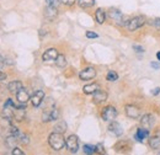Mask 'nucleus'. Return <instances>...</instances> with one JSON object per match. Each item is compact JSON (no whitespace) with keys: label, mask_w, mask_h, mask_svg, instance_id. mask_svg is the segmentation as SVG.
<instances>
[{"label":"nucleus","mask_w":160,"mask_h":155,"mask_svg":"<svg viewBox=\"0 0 160 155\" xmlns=\"http://www.w3.org/2000/svg\"><path fill=\"white\" fill-rule=\"evenodd\" d=\"M124 111H126V115H127V116L129 117V118H133V119L138 118L140 115L139 107H137V106H134V105H127V106L124 107Z\"/></svg>","instance_id":"7"},{"label":"nucleus","mask_w":160,"mask_h":155,"mask_svg":"<svg viewBox=\"0 0 160 155\" xmlns=\"http://www.w3.org/2000/svg\"><path fill=\"white\" fill-rule=\"evenodd\" d=\"M150 67L154 68V69H160V63H158V62H152L150 63Z\"/></svg>","instance_id":"36"},{"label":"nucleus","mask_w":160,"mask_h":155,"mask_svg":"<svg viewBox=\"0 0 160 155\" xmlns=\"http://www.w3.org/2000/svg\"><path fill=\"white\" fill-rule=\"evenodd\" d=\"M82 149H84V153H85V154H88V155L96 153V152H95V147H94V145H90V144H85Z\"/></svg>","instance_id":"25"},{"label":"nucleus","mask_w":160,"mask_h":155,"mask_svg":"<svg viewBox=\"0 0 160 155\" xmlns=\"http://www.w3.org/2000/svg\"><path fill=\"white\" fill-rule=\"evenodd\" d=\"M149 147H150L152 149H154V150L160 149V136L159 134L149 138Z\"/></svg>","instance_id":"18"},{"label":"nucleus","mask_w":160,"mask_h":155,"mask_svg":"<svg viewBox=\"0 0 160 155\" xmlns=\"http://www.w3.org/2000/svg\"><path fill=\"white\" fill-rule=\"evenodd\" d=\"M144 23H145V19L143 16H136V18H133L132 20L128 21L127 26H128L129 31H136V30L140 28L142 26H144Z\"/></svg>","instance_id":"5"},{"label":"nucleus","mask_w":160,"mask_h":155,"mask_svg":"<svg viewBox=\"0 0 160 155\" xmlns=\"http://www.w3.org/2000/svg\"><path fill=\"white\" fill-rule=\"evenodd\" d=\"M5 79H6V74H5L4 72H1V70H0V81H4Z\"/></svg>","instance_id":"39"},{"label":"nucleus","mask_w":160,"mask_h":155,"mask_svg":"<svg viewBox=\"0 0 160 155\" xmlns=\"http://www.w3.org/2000/svg\"><path fill=\"white\" fill-rule=\"evenodd\" d=\"M108 131L112 133V134H115V136L120 137L122 136V133H123V129H122V127H121L120 123H117V122H111V124L108 126Z\"/></svg>","instance_id":"13"},{"label":"nucleus","mask_w":160,"mask_h":155,"mask_svg":"<svg viewBox=\"0 0 160 155\" xmlns=\"http://www.w3.org/2000/svg\"><path fill=\"white\" fill-rule=\"evenodd\" d=\"M149 137V129H147V128H139L138 131H137V133L134 134V139L136 140H138V142H143L144 139H147Z\"/></svg>","instance_id":"14"},{"label":"nucleus","mask_w":160,"mask_h":155,"mask_svg":"<svg viewBox=\"0 0 160 155\" xmlns=\"http://www.w3.org/2000/svg\"><path fill=\"white\" fill-rule=\"evenodd\" d=\"M94 97H92V100H94V102L95 103H101V102H103V101H106L107 100V92L105 91V90H96L94 94Z\"/></svg>","instance_id":"11"},{"label":"nucleus","mask_w":160,"mask_h":155,"mask_svg":"<svg viewBox=\"0 0 160 155\" xmlns=\"http://www.w3.org/2000/svg\"><path fill=\"white\" fill-rule=\"evenodd\" d=\"M152 25L157 28V30H159L160 31V18H157V19H154L152 21Z\"/></svg>","instance_id":"30"},{"label":"nucleus","mask_w":160,"mask_h":155,"mask_svg":"<svg viewBox=\"0 0 160 155\" xmlns=\"http://www.w3.org/2000/svg\"><path fill=\"white\" fill-rule=\"evenodd\" d=\"M140 124L143 128H147V129H150L153 126H154V117L149 113L144 115L140 119Z\"/></svg>","instance_id":"10"},{"label":"nucleus","mask_w":160,"mask_h":155,"mask_svg":"<svg viewBox=\"0 0 160 155\" xmlns=\"http://www.w3.org/2000/svg\"><path fill=\"white\" fill-rule=\"evenodd\" d=\"M133 49H134V52H137V53H143V52H144V48L138 46V44H134V46H133Z\"/></svg>","instance_id":"34"},{"label":"nucleus","mask_w":160,"mask_h":155,"mask_svg":"<svg viewBox=\"0 0 160 155\" xmlns=\"http://www.w3.org/2000/svg\"><path fill=\"white\" fill-rule=\"evenodd\" d=\"M95 152H96V153H100V154H105V149H103L102 144H98V145H95Z\"/></svg>","instance_id":"31"},{"label":"nucleus","mask_w":160,"mask_h":155,"mask_svg":"<svg viewBox=\"0 0 160 155\" xmlns=\"http://www.w3.org/2000/svg\"><path fill=\"white\" fill-rule=\"evenodd\" d=\"M94 4H95V0H79V6L82 9L91 8Z\"/></svg>","instance_id":"23"},{"label":"nucleus","mask_w":160,"mask_h":155,"mask_svg":"<svg viewBox=\"0 0 160 155\" xmlns=\"http://www.w3.org/2000/svg\"><path fill=\"white\" fill-rule=\"evenodd\" d=\"M5 143H6V145H8L9 148L14 149V148L16 147V144L19 143V140H18V138H16V137L11 134L10 137H8V138H6V142H5Z\"/></svg>","instance_id":"20"},{"label":"nucleus","mask_w":160,"mask_h":155,"mask_svg":"<svg viewBox=\"0 0 160 155\" xmlns=\"http://www.w3.org/2000/svg\"><path fill=\"white\" fill-rule=\"evenodd\" d=\"M4 65H5V62H4V58H2L1 56H0V68H2Z\"/></svg>","instance_id":"40"},{"label":"nucleus","mask_w":160,"mask_h":155,"mask_svg":"<svg viewBox=\"0 0 160 155\" xmlns=\"http://www.w3.org/2000/svg\"><path fill=\"white\" fill-rule=\"evenodd\" d=\"M10 132H11V134H12V136H15L16 138H18V137H19V134L21 133V132L18 129V128H16V127H11V128H10Z\"/></svg>","instance_id":"32"},{"label":"nucleus","mask_w":160,"mask_h":155,"mask_svg":"<svg viewBox=\"0 0 160 155\" xmlns=\"http://www.w3.org/2000/svg\"><path fill=\"white\" fill-rule=\"evenodd\" d=\"M18 140H19L20 143H23V144H28V143H30V138H28V136H26V134H23V133H20V134H19Z\"/></svg>","instance_id":"27"},{"label":"nucleus","mask_w":160,"mask_h":155,"mask_svg":"<svg viewBox=\"0 0 160 155\" xmlns=\"http://www.w3.org/2000/svg\"><path fill=\"white\" fill-rule=\"evenodd\" d=\"M65 145H67V148H68V150H69L70 153L75 154V153L78 152V149H79V140H78V137L75 136V134L69 136L67 138V140H65Z\"/></svg>","instance_id":"4"},{"label":"nucleus","mask_w":160,"mask_h":155,"mask_svg":"<svg viewBox=\"0 0 160 155\" xmlns=\"http://www.w3.org/2000/svg\"><path fill=\"white\" fill-rule=\"evenodd\" d=\"M43 98H44V92H43L42 90H37V91H35L33 95L31 96V102H32V105H33L35 107H38L41 103H42Z\"/></svg>","instance_id":"9"},{"label":"nucleus","mask_w":160,"mask_h":155,"mask_svg":"<svg viewBox=\"0 0 160 155\" xmlns=\"http://www.w3.org/2000/svg\"><path fill=\"white\" fill-rule=\"evenodd\" d=\"M101 117H102V119L106 121V122H112V121L117 117V110H116L113 106H106V107L102 108Z\"/></svg>","instance_id":"2"},{"label":"nucleus","mask_w":160,"mask_h":155,"mask_svg":"<svg viewBox=\"0 0 160 155\" xmlns=\"http://www.w3.org/2000/svg\"><path fill=\"white\" fill-rule=\"evenodd\" d=\"M95 19L98 21V23H100V25H102V23L105 22L106 14H105V11H103L102 9H98V10H96V12H95Z\"/></svg>","instance_id":"19"},{"label":"nucleus","mask_w":160,"mask_h":155,"mask_svg":"<svg viewBox=\"0 0 160 155\" xmlns=\"http://www.w3.org/2000/svg\"><path fill=\"white\" fill-rule=\"evenodd\" d=\"M16 100L20 103H26L30 100V95H28V92L25 89H21L19 92H16Z\"/></svg>","instance_id":"15"},{"label":"nucleus","mask_w":160,"mask_h":155,"mask_svg":"<svg viewBox=\"0 0 160 155\" xmlns=\"http://www.w3.org/2000/svg\"><path fill=\"white\" fill-rule=\"evenodd\" d=\"M48 143L53 150H56V152L62 150L65 147V139L63 137V133H58V132L51 133L48 137Z\"/></svg>","instance_id":"1"},{"label":"nucleus","mask_w":160,"mask_h":155,"mask_svg":"<svg viewBox=\"0 0 160 155\" xmlns=\"http://www.w3.org/2000/svg\"><path fill=\"white\" fill-rule=\"evenodd\" d=\"M157 58H158V60L160 62V52H158V53H157Z\"/></svg>","instance_id":"41"},{"label":"nucleus","mask_w":160,"mask_h":155,"mask_svg":"<svg viewBox=\"0 0 160 155\" xmlns=\"http://www.w3.org/2000/svg\"><path fill=\"white\" fill-rule=\"evenodd\" d=\"M56 64H57V67H59V68H64V67L67 65V59H65V57H64L63 54H58V57L56 59Z\"/></svg>","instance_id":"24"},{"label":"nucleus","mask_w":160,"mask_h":155,"mask_svg":"<svg viewBox=\"0 0 160 155\" xmlns=\"http://www.w3.org/2000/svg\"><path fill=\"white\" fill-rule=\"evenodd\" d=\"M154 96H157V95H159L160 94V88H155L154 90H153V92H152Z\"/></svg>","instance_id":"38"},{"label":"nucleus","mask_w":160,"mask_h":155,"mask_svg":"<svg viewBox=\"0 0 160 155\" xmlns=\"http://www.w3.org/2000/svg\"><path fill=\"white\" fill-rule=\"evenodd\" d=\"M58 117H59V111L57 108H52L51 110V119L52 121H56Z\"/></svg>","instance_id":"29"},{"label":"nucleus","mask_w":160,"mask_h":155,"mask_svg":"<svg viewBox=\"0 0 160 155\" xmlns=\"http://www.w3.org/2000/svg\"><path fill=\"white\" fill-rule=\"evenodd\" d=\"M86 37H88V38H98L99 36H98V33H95V32H92V31H88V32H86Z\"/></svg>","instance_id":"33"},{"label":"nucleus","mask_w":160,"mask_h":155,"mask_svg":"<svg viewBox=\"0 0 160 155\" xmlns=\"http://www.w3.org/2000/svg\"><path fill=\"white\" fill-rule=\"evenodd\" d=\"M60 2H63L65 5H73L75 2V0H60Z\"/></svg>","instance_id":"37"},{"label":"nucleus","mask_w":160,"mask_h":155,"mask_svg":"<svg viewBox=\"0 0 160 155\" xmlns=\"http://www.w3.org/2000/svg\"><path fill=\"white\" fill-rule=\"evenodd\" d=\"M53 131H54V132H58V133H64V132L67 131V123H65L64 121H59V122L54 126Z\"/></svg>","instance_id":"21"},{"label":"nucleus","mask_w":160,"mask_h":155,"mask_svg":"<svg viewBox=\"0 0 160 155\" xmlns=\"http://www.w3.org/2000/svg\"><path fill=\"white\" fill-rule=\"evenodd\" d=\"M57 15H58L57 8H51V6H47V8H46V10H44V16H46V19L53 20L57 18Z\"/></svg>","instance_id":"16"},{"label":"nucleus","mask_w":160,"mask_h":155,"mask_svg":"<svg viewBox=\"0 0 160 155\" xmlns=\"http://www.w3.org/2000/svg\"><path fill=\"white\" fill-rule=\"evenodd\" d=\"M57 57H58V51L54 48H49L42 54V59L44 62H53L57 59Z\"/></svg>","instance_id":"8"},{"label":"nucleus","mask_w":160,"mask_h":155,"mask_svg":"<svg viewBox=\"0 0 160 155\" xmlns=\"http://www.w3.org/2000/svg\"><path fill=\"white\" fill-rule=\"evenodd\" d=\"M95 77H96V70L91 67L82 69L79 74V78L81 80H92Z\"/></svg>","instance_id":"6"},{"label":"nucleus","mask_w":160,"mask_h":155,"mask_svg":"<svg viewBox=\"0 0 160 155\" xmlns=\"http://www.w3.org/2000/svg\"><path fill=\"white\" fill-rule=\"evenodd\" d=\"M96 90H99V84H96V82H92V84L85 85V86L82 88V91H84V94H86V95L94 94Z\"/></svg>","instance_id":"17"},{"label":"nucleus","mask_w":160,"mask_h":155,"mask_svg":"<svg viewBox=\"0 0 160 155\" xmlns=\"http://www.w3.org/2000/svg\"><path fill=\"white\" fill-rule=\"evenodd\" d=\"M11 154H14V155H23V152L21 150V149H19V148H14V150L11 152Z\"/></svg>","instance_id":"35"},{"label":"nucleus","mask_w":160,"mask_h":155,"mask_svg":"<svg viewBox=\"0 0 160 155\" xmlns=\"http://www.w3.org/2000/svg\"><path fill=\"white\" fill-rule=\"evenodd\" d=\"M46 4L47 6H51V8H58L59 0H46Z\"/></svg>","instance_id":"28"},{"label":"nucleus","mask_w":160,"mask_h":155,"mask_svg":"<svg viewBox=\"0 0 160 155\" xmlns=\"http://www.w3.org/2000/svg\"><path fill=\"white\" fill-rule=\"evenodd\" d=\"M106 79H107L108 81H116V80L118 79V74H117L116 72H113V70H110V72L107 73Z\"/></svg>","instance_id":"26"},{"label":"nucleus","mask_w":160,"mask_h":155,"mask_svg":"<svg viewBox=\"0 0 160 155\" xmlns=\"http://www.w3.org/2000/svg\"><path fill=\"white\" fill-rule=\"evenodd\" d=\"M108 16H110V19L112 20L115 23H117V25H121V26L128 25V21L124 20L123 14L121 12L120 10H117V9H111L110 12H108Z\"/></svg>","instance_id":"3"},{"label":"nucleus","mask_w":160,"mask_h":155,"mask_svg":"<svg viewBox=\"0 0 160 155\" xmlns=\"http://www.w3.org/2000/svg\"><path fill=\"white\" fill-rule=\"evenodd\" d=\"M8 89H9L10 92L16 94V92L20 91L21 89H23V85H22V82H21L20 80H14V81H11V82L8 85Z\"/></svg>","instance_id":"12"},{"label":"nucleus","mask_w":160,"mask_h":155,"mask_svg":"<svg viewBox=\"0 0 160 155\" xmlns=\"http://www.w3.org/2000/svg\"><path fill=\"white\" fill-rule=\"evenodd\" d=\"M120 145H116V148L121 150V152H126V150H131V144L127 142V140H124V142H120L118 143Z\"/></svg>","instance_id":"22"}]
</instances>
